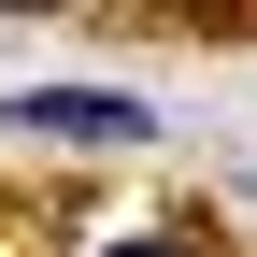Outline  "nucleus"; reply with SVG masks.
<instances>
[{"mask_svg":"<svg viewBox=\"0 0 257 257\" xmlns=\"http://www.w3.org/2000/svg\"><path fill=\"white\" fill-rule=\"evenodd\" d=\"M0 128H29V143H86V157L157 143V114L128 100V86H15V100H0Z\"/></svg>","mask_w":257,"mask_h":257,"instance_id":"f257e3e1","label":"nucleus"},{"mask_svg":"<svg viewBox=\"0 0 257 257\" xmlns=\"http://www.w3.org/2000/svg\"><path fill=\"white\" fill-rule=\"evenodd\" d=\"M100 257H200V243H172V229H128V243H100Z\"/></svg>","mask_w":257,"mask_h":257,"instance_id":"f03ea898","label":"nucleus"},{"mask_svg":"<svg viewBox=\"0 0 257 257\" xmlns=\"http://www.w3.org/2000/svg\"><path fill=\"white\" fill-rule=\"evenodd\" d=\"M157 15H172V29H200V15H243V0H157Z\"/></svg>","mask_w":257,"mask_h":257,"instance_id":"7ed1b4c3","label":"nucleus"},{"mask_svg":"<svg viewBox=\"0 0 257 257\" xmlns=\"http://www.w3.org/2000/svg\"><path fill=\"white\" fill-rule=\"evenodd\" d=\"M0 15H57V0H0Z\"/></svg>","mask_w":257,"mask_h":257,"instance_id":"20e7f679","label":"nucleus"}]
</instances>
